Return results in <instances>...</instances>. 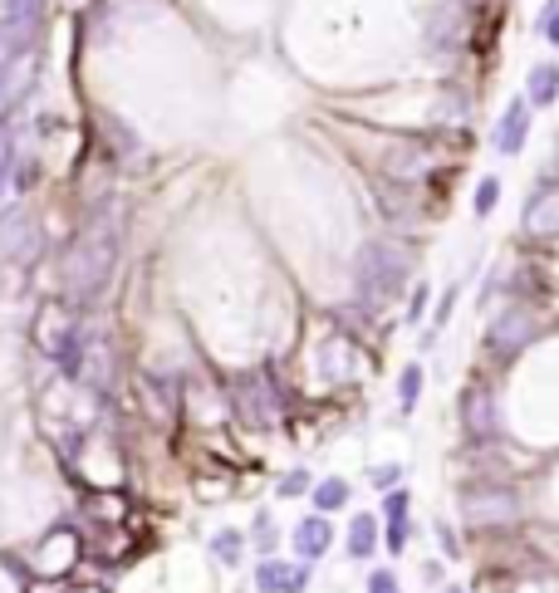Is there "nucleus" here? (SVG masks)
<instances>
[{"label":"nucleus","mask_w":559,"mask_h":593,"mask_svg":"<svg viewBox=\"0 0 559 593\" xmlns=\"http://www.w3.org/2000/svg\"><path fill=\"white\" fill-rule=\"evenodd\" d=\"M113 260H118V231L113 226H94L89 241L69 250V280L79 285V295H94V289L108 280Z\"/></svg>","instance_id":"obj_1"},{"label":"nucleus","mask_w":559,"mask_h":593,"mask_svg":"<svg viewBox=\"0 0 559 593\" xmlns=\"http://www.w3.org/2000/svg\"><path fill=\"white\" fill-rule=\"evenodd\" d=\"M373 550H378V520L353 515V525H348V559H373Z\"/></svg>","instance_id":"obj_9"},{"label":"nucleus","mask_w":559,"mask_h":593,"mask_svg":"<svg viewBox=\"0 0 559 593\" xmlns=\"http://www.w3.org/2000/svg\"><path fill=\"white\" fill-rule=\"evenodd\" d=\"M212 554H216V559H221V564H236V554H241V535L221 530V535H216V540H212Z\"/></svg>","instance_id":"obj_14"},{"label":"nucleus","mask_w":559,"mask_h":593,"mask_svg":"<svg viewBox=\"0 0 559 593\" xmlns=\"http://www.w3.org/2000/svg\"><path fill=\"white\" fill-rule=\"evenodd\" d=\"M520 231L545 241V235H559V187H540L530 196V206L520 212Z\"/></svg>","instance_id":"obj_3"},{"label":"nucleus","mask_w":559,"mask_h":593,"mask_svg":"<svg viewBox=\"0 0 559 593\" xmlns=\"http://www.w3.org/2000/svg\"><path fill=\"white\" fill-rule=\"evenodd\" d=\"M423 309H427V285L412 295V319H423Z\"/></svg>","instance_id":"obj_21"},{"label":"nucleus","mask_w":559,"mask_h":593,"mask_svg":"<svg viewBox=\"0 0 559 593\" xmlns=\"http://www.w3.org/2000/svg\"><path fill=\"white\" fill-rule=\"evenodd\" d=\"M520 339H530V324H520V314H506L496 328H491V349H516Z\"/></svg>","instance_id":"obj_10"},{"label":"nucleus","mask_w":559,"mask_h":593,"mask_svg":"<svg viewBox=\"0 0 559 593\" xmlns=\"http://www.w3.org/2000/svg\"><path fill=\"white\" fill-rule=\"evenodd\" d=\"M525 138H530V98L520 94V98L506 104V118H501V127H496V148L506 152V158H516V152L525 148Z\"/></svg>","instance_id":"obj_4"},{"label":"nucleus","mask_w":559,"mask_h":593,"mask_svg":"<svg viewBox=\"0 0 559 593\" xmlns=\"http://www.w3.org/2000/svg\"><path fill=\"white\" fill-rule=\"evenodd\" d=\"M255 583H260L265 593H305V583H309V564L290 569V564H280V559H265L260 569H255Z\"/></svg>","instance_id":"obj_5"},{"label":"nucleus","mask_w":559,"mask_h":593,"mask_svg":"<svg viewBox=\"0 0 559 593\" xmlns=\"http://www.w3.org/2000/svg\"><path fill=\"white\" fill-rule=\"evenodd\" d=\"M496 202H501V177H481V187H476V216H491L496 212Z\"/></svg>","instance_id":"obj_12"},{"label":"nucleus","mask_w":559,"mask_h":593,"mask_svg":"<svg viewBox=\"0 0 559 593\" xmlns=\"http://www.w3.org/2000/svg\"><path fill=\"white\" fill-rule=\"evenodd\" d=\"M540 35H545V40L559 50V11L555 15H540Z\"/></svg>","instance_id":"obj_18"},{"label":"nucleus","mask_w":559,"mask_h":593,"mask_svg":"<svg viewBox=\"0 0 559 593\" xmlns=\"http://www.w3.org/2000/svg\"><path fill=\"white\" fill-rule=\"evenodd\" d=\"M305 490H309V476H305V471H290V476L280 481V496H305Z\"/></svg>","instance_id":"obj_15"},{"label":"nucleus","mask_w":559,"mask_h":593,"mask_svg":"<svg viewBox=\"0 0 559 593\" xmlns=\"http://www.w3.org/2000/svg\"><path fill=\"white\" fill-rule=\"evenodd\" d=\"M437 540H442V550H446V554H452V559H456V535L446 530V525H437Z\"/></svg>","instance_id":"obj_19"},{"label":"nucleus","mask_w":559,"mask_h":593,"mask_svg":"<svg viewBox=\"0 0 559 593\" xmlns=\"http://www.w3.org/2000/svg\"><path fill=\"white\" fill-rule=\"evenodd\" d=\"M402 275H408V255L392 250V245H369V255H363V285L373 295H392Z\"/></svg>","instance_id":"obj_2"},{"label":"nucleus","mask_w":559,"mask_h":593,"mask_svg":"<svg viewBox=\"0 0 559 593\" xmlns=\"http://www.w3.org/2000/svg\"><path fill=\"white\" fill-rule=\"evenodd\" d=\"M525 98L530 108H549L559 98V64H535L525 74Z\"/></svg>","instance_id":"obj_7"},{"label":"nucleus","mask_w":559,"mask_h":593,"mask_svg":"<svg viewBox=\"0 0 559 593\" xmlns=\"http://www.w3.org/2000/svg\"><path fill=\"white\" fill-rule=\"evenodd\" d=\"M402 476V466H373V486L378 490H392V481Z\"/></svg>","instance_id":"obj_17"},{"label":"nucleus","mask_w":559,"mask_h":593,"mask_svg":"<svg viewBox=\"0 0 559 593\" xmlns=\"http://www.w3.org/2000/svg\"><path fill=\"white\" fill-rule=\"evenodd\" d=\"M398 397H402V412H412V407H417V397H423V363H408V368H402Z\"/></svg>","instance_id":"obj_11"},{"label":"nucleus","mask_w":559,"mask_h":593,"mask_svg":"<svg viewBox=\"0 0 559 593\" xmlns=\"http://www.w3.org/2000/svg\"><path fill=\"white\" fill-rule=\"evenodd\" d=\"M452 304H456V289H446V299L437 304V324H446V314H452Z\"/></svg>","instance_id":"obj_20"},{"label":"nucleus","mask_w":559,"mask_h":593,"mask_svg":"<svg viewBox=\"0 0 559 593\" xmlns=\"http://www.w3.org/2000/svg\"><path fill=\"white\" fill-rule=\"evenodd\" d=\"M329 544H334V530H329V520L324 515H309L295 525V554L305 564H314L319 554H329Z\"/></svg>","instance_id":"obj_6"},{"label":"nucleus","mask_w":559,"mask_h":593,"mask_svg":"<svg viewBox=\"0 0 559 593\" xmlns=\"http://www.w3.org/2000/svg\"><path fill=\"white\" fill-rule=\"evenodd\" d=\"M388 550L402 554L408 550V490H388Z\"/></svg>","instance_id":"obj_8"},{"label":"nucleus","mask_w":559,"mask_h":593,"mask_svg":"<svg viewBox=\"0 0 559 593\" xmlns=\"http://www.w3.org/2000/svg\"><path fill=\"white\" fill-rule=\"evenodd\" d=\"M369 593H402V589H398V579H392L388 569H378V574L369 579Z\"/></svg>","instance_id":"obj_16"},{"label":"nucleus","mask_w":559,"mask_h":593,"mask_svg":"<svg viewBox=\"0 0 559 593\" xmlns=\"http://www.w3.org/2000/svg\"><path fill=\"white\" fill-rule=\"evenodd\" d=\"M314 505H319V510L348 505V486H344V481H324V486H314Z\"/></svg>","instance_id":"obj_13"}]
</instances>
